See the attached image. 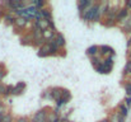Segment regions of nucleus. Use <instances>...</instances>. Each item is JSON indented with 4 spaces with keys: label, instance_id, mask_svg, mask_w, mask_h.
I'll list each match as a JSON object with an SVG mask.
<instances>
[{
    "label": "nucleus",
    "instance_id": "nucleus-1",
    "mask_svg": "<svg viewBox=\"0 0 131 122\" xmlns=\"http://www.w3.org/2000/svg\"><path fill=\"white\" fill-rule=\"evenodd\" d=\"M48 24H50V22L46 20V19H40V20H37V28L41 29V31L48 29Z\"/></svg>",
    "mask_w": 131,
    "mask_h": 122
},
{
    "label": "nucleus",
    "instance_id": "nucleus-2",
    "mask_svg": "<svg viewBox=\"0 0 131 122\" xmlns=\"http://www.w3.org/2000/svg\"><path fill=\"white\" fill-rule=\"evenodd\" d=\"M45 120H46V113H45L43 111L37 112L35 115V117H33V121L35 122H45Z\"/></svg>",
    "mask_w": 131,
    "mask_h": 122
},
{
    "label": "nucleus",
    "instance_id": "nucleus-3",
    "mask_svg": "<svg viewBox=\"0 0 131 122\" xmlns=\"http://www.w3.org/2000/svg\"><path fill=\"white\" fill-rule=\"evenodd\" d=\"M42 36H43V38H46V40H50V41H52L53 38H55V33H53V31H51V29L42 31Z\"/></svg>",
    "mask_w": 131,
    "mask_h": 122
},
{
    "label": "nucleus",
    "instance_id": "nucleus-4",
    "mask_svg": "<svg viewBox=\"0 0 131 122\" xmlns=\"http://www.w3.org/2000/svg\"><path fill=\"white\" fill-rule=\"evenodd\" d=\"M14 23H15V26H18V27H24V26L27 24V19L23 18V17H19V18H15V19H14Z\"/></svg>",
    "mask_w": 131,
    "mask_h": 122
},
{
    "label": "nucleus",
    "instance_id": "nucleus-5",
    "mask_svg": "<svg viewBox=\"0 0 131 122\" xmlns=\"http://www.w3.org/2000/svg\"><path fill=\"white\" fill-rule=\"evenodd\" d=\"M48 53H52V52H51L50 45H45V46H42L41 50H40V55H41V56H45V55H48Z\"/></svg>",
    "mask_w": 131,
    "mask_h": 122
},
{
    "label": "nucleus",
    "instance_id": "nucleus-6",
    "mask_svg": "<svg viewBox=\"0 0 131 122\" xmlns=\"http://www.w3.org/2000/svg\"><path fill=\"white\" fill-rule=\"evenodd\" d=\"M50 94H51V98H53V99H57V101H59V99L61 98V90L57 89V88H56V89H52V92H51Z\"/></svg>",
    "mask_w": 131,
    "mask_h": 122
},
{
    "label": "nucleus",
    "instance_id": "nucleus-7",
    "mask_svg": "<svg viewBox=\"0 0 131 122\" xmlns=\"http://www.w3.org/2000/svg\"><path fill=\"white\" fill-rule=\"evenodd\" d=\"M53 43H55L57 47H61V46H64V45H65V41H64V38H62V36H56Z\"/></svg>",
    "mask_w": 131,
    "mask_h": 122
},
{
    "label": "nucleus",
    "instance_id": "nucleus-8",
    "mask_svg": "<svg viewBox=\"0 0 131 122\" xmlns=\"http://www.w3.org/2000/svg\"><path fill=\"white\" fill-rule=\"evenodd\" d=\"M110 122H124V117L120 113H116L112 116V118L110 120Z\"/></svg>",
    "mask_w": 131,
    "mask_h": 122
},
{
    "label": "nucleus",
    "instance_id": "nucleus-9",
    "mask_svg": "<svg viewBox=\"0 0 131 122\" xmlns=\"http://www.w3.org/2000/svg\"><path fill=\"white\" fill-rule=\"evenodd\" d=\"M110 70H111V68L107 66L106 64H102V65L98 66V71H101V73H108Z\"/></svg>",
    "mask_w": 131,
    "mask_h": 122
},
{
    "label": "nucleus",
    "instance_id": "nucleus-10",
    "mask_svg": "<svg viewBox=\"0 0 131 122\" xmlns=\"http://www.w3.org/2000/svg\"><path fill=\"white\" fill-rule=\"evenodd\" d=\"M0 122H13V118L10 115H4L1 118H0Z\"/></svg>",
    "mask_w": 131,
    "mask_h": 122
},
{
    "label": "nucleus",
    "instance_id": "nucleus-11",
    "mask_svg": "<svg viewBox=\"0 0 131 122\" xmlns=\"http://www.w3.org/2000/svg\"><path fill=\"white\" fill-rule=\"evenodd\" d=\"M101 50H102V51H101V53H103V55H104V53H108V52H111V51H112V50H111V47H108V46H102V47H101Z\"/></svg>",
    "mask_w": 131,
    "mask_h": 122
},
{
    "label": "nucleus",
    "instance_id": "nucleus-12",
    "mask_svg": "<svg viewBox=\"0 0 131 122\" xmlns=\"http://www.w3.org/2000/svg\"><path fill=\"white\" fill-rule=\"evenodd\" d=\"M87 52H88V55H90V56H92V55H94V53L97 52V46H92V47H89Z\"/></svg>",
    "mask_w": 131,
    "mask_h": 122
},
{
    "label": "nucleus",
    "instance_id": "nucleus-13",
    "mask_svg": "<svg viewBox=\"0 0 131 122\" xmlns=\"http://www.w3.org/2000/svg\"><path fill=\"white\" fill-rule=\"evenodd\" d=\"M126 14H127V10L126 9H121V13H118L117 19H122L124 17H126Z\"/></svg>",
    "mask_w": 131,
    "mask_h": 122
},
{
    "label": "nucleus",
    "instance_id": "nucleus-14",
    "mask_svg": "<svg viewBox=\"0 0 131 122\" xmlns=\"http://www.w3.org/2000/svg\"><path fill=\"white\" fill-rule=\"evenodd\" d=\"M5 22H6L8 24H12V23H14V18H13L12 15H6V17H5Z\"/></svg>",
    "mask_w": 131,
    "mask_h": 122
},
{
    "label": "nucleus",
    "instance_id": "nucleus-15",
    "mask_svg": "<svg viewBox=\"0 0 131 122\" xmlns=\"http://www.w3.org/2000/svg\"><path fill=\"white\" fill-rule=\"evenodd\" d=\"M120 109H121V116H122V117H125V116L127 115V108H126L125 106H121V107H120Z\"/></svg>",
    "mask_w": 131,
    "mask_h": 122
},
{
    "label": "nucleus",
    "instance_id": "nucleus-16",
    "mask_svg": "<svg viewBox=\"0 0 131 122\" xmlns=\"http://www.w3.org/2000/svg\"><path fill=\"white\" fill-rule=\"evenodd\" d=\"M48 121L50 122H59V118H57L56 115H51V116L48 117Z\"/></svg>",
    "mask_w": 131,
    "mask_h": 122
},
{
    "label": "nucleus",
    "instance_id": "nucleus-17",
    "mask_svg": "<svg viewBox=\"0 0 131 122\" xmlns=\"http://www.w3.org/2000/svg\"><path fill=\"white\" fill-rule=\"evenodd\" d=\"M0 94H6V86L0 84Z\"/></svg>",
    "mask_w": 131,
    "mask_h": 122
},
{
    "label": "nucleus",
    "instance_id": "nucleus-18",
    "mask_svg": "<svg viewBox=\"0 0 131 122\" xmlns=\"http://www.w3.org/2000/svg\"><path fill=\"white\" fill-rule=\"evenodd\" d=\"M87 5H90L89 1H80V3H79V8H82V9H83L84 6H87Z\"/></svg>",
    "mask_w": 131,
    "mask_h": 122
},
{
    "label": "nucleus",
    "instance_id": "nucleus-19",
    "mask_svg": "<svg viewBox=\"0 0 131 122\" xmlns=\"http://www.w3.org/2000/svg\"><path fill=\"white\" fill-rule=\"evenodd\" d=\"M4 115H5V108H4L3 106H0V118H1Z\"/></svg>",
    "mask_w": 131,
    "mask_h": 122
},
{
    "label": "nucleus",
    "instance_id": "nucleus-20",
    "mask_svg": "<svg viewBox=\"0 0 131 122\" xmlns=\"http://www.w3.org/2000/svg\"><path fill=\"white\" fill-rule=\"evenodd\" d=\"M5 76V71H3V70H0V81L3 80V78Z\"/></svg>",
    "mask_w": 131,
    "mask_h": 122
},
{
    "label": "nucleus",
    "instance_id": "nucleus-21",
    "mask_svg": "<svg viewBox=\"0 0 131 122\" xmlns=\"http://www.w3.org/2000/svg\"><path fill=\"white\" fill-rule=\"evenodd\" d=\"M126 92H127V94H131V84L127 85V88H126Z\"/></svg>",
    "mask_w": 131,
    "mask_h": 122
},
{
    "label": "nucleus",
    "instance_id": "nucleus-22",
    "mask_svg": "<svg viewBox=\"0 0 131 122\" xmlns=\"http://www.w3.org/2000/svg\"><path fill=\"white\" fill-rule=\"evenodd\" d=\"M126 28H127V29H131V18H130V20L127 22V26H126Z\"/></svg>",
    "mask_w": 131,
    "mask_h": 122
},
{
    "label": "nucleus",
    "instance_id": "nucleus-23",
    "mask_svg": "<svg viewBox=\"0 0 131 122\" xmlns=\"http://www.w3.org/2000/svg\"><path fill=\"white\" fill-rule=\"evenodd\" d=\"M35 4H36L37 6H42V5H43V3H42V1H36Z\"/></svg>",
    "mask_w": 131,
    "mask_h": 122
},
{
    "label": "nucleus",
    "instance_id": "nucleus-24",
    "mask_svg": "<svg viewBox=\"0 0 131 122\" xmlns=\"http://www.w3.org/2000/svg\"><path fill=\"white\" fill-rule=\"evenodd\" d=\"M15 122H28V121H27V118H19V120H17Z\"/></svg>",
    "mask_w": 131,
    "mask_h": 122
},
{
    "label": "nucleus",
    "instance_id": "nucleus-25",
    "mask_svg": "<svg viewBox=\"0 0 131 122\" xmlns=\"http://www.w3.org/2000/svg\"><path fill=\"white\" fill-rule=\"evenodd\" d=\"M126 104H127V106H131V98H127V99H126Z\"/></svg>",
    "mask_w": 131,
    "mask_h": 122
},
{
    "label": "nucleus",
    "instance_id": "nucleus-26",
    "mask_svg": "<svg viewBox=\"0 0 131 122\" xmlns=\"http://www.w3.org/2000/svg\"><path fill=\"white\" fill-rule=\"evenodd\" d=\"M127 5H129V6H131V1H127Z\"/></svg>",
    "mask_w": 131,
    "mask_h": 122
},
{
    "label": "nucleus",
    "instance_id": "nucleus-27",
    "mask_svg": "<svg viewBox=\"0 0 131 122\" xmlns=\"http://www.w3.org/2000/svg\"><path fill=\"white\" fill-rule=\"evenodd\" d=\"M101 122H110V121H107V120H103V121H101Z\"/></svg>",
    "mask_w": 131,
    "mask_h": 122
}]
</instances>
